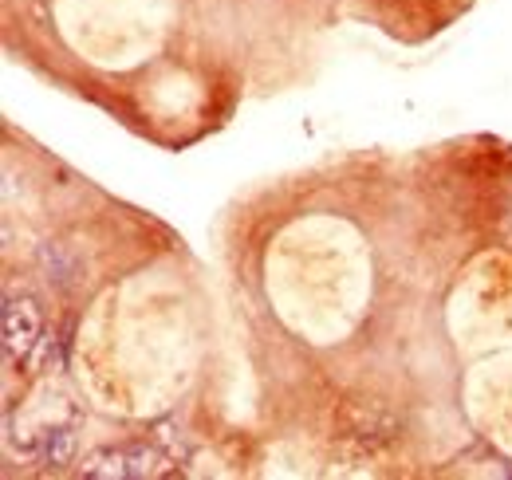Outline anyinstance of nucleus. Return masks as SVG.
Returning <instances> with one entry per match:
<instances>
[{
  "mask_svg": "<svg viewBox=\"0 0 512 480\" xmlns=\"http://www.w3.org/2000/svg\"><path fill=\"white\" fill-rule=\"evenodd\" d=\"M127 457H130V477H158L162 465H166V457L154 453V449H127Z\"/></svg>",
  "mask_w": 512,
  "mask_h": 480,
  "instance_id": "20e7f679",
  "label": "nucleus"
},
{
  "mask_svg": "<svg viewBox=\"0 0 512 480\" xmlns=\"http://www.w3.org/2000/svg\"><path fill=\"white\" fill-rule=\"evenodd\" d=\"M44 453H48V461H52V465H67V461H71V453H75V429H71V425L52 429V433L44 437Z\"/></svg>",
  "mask_w": 512,
  "mask_h": 480,
  "instance_id": "7ed1b4c3",
  "label": "nucleus"
},
{
  "mask_svg": "<svg viewBox=\"0 0 512 480\" xmlns=\"http://www.w3.org/2000/svg\"><path fill=\"white\" fill-rule=\"evenodd\" d=\"M83 473H87V477H99V480H123V477H130L127 449H119V453H95V457L83 465Z\"/></svg>",
  "mask_w": 512,
  "mask_h": 480,
  "instance_id": "f03ea898",
  "label": "nucleus"
},
{
  "mask_svg": "<svg viewBox=\"0 0 512 480\" xmlns=\"http://www.w3.org/2000/svg\"><path fill=\"white\" fill-rule=\"evenodd\" d=\"M40 343V311L32 300L4 303V355L8 362L28 359Z\"/></svg>",
  "mask_w": 512,
  "mask_h": 480,
  "instance_id": "f257e3e1",
  "label": "nucleus"
}]
</instances>
